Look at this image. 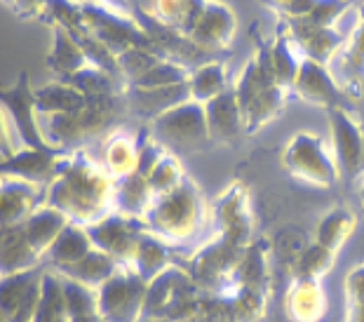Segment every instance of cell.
<instances>
[{"mask_svg":"<svg viewBox=\"0 0 364 322\" xmlns=\"http://www.w3.org/2000/svg\"><path fill=\"white\" fill-rule=\"evenodd\" d=\"M113 181L87 153L68 151L59 160L54 181L45 188V203L64 212L73 224L90 226L113 212Z\"/></svg>","mask_w":364,"mask_h":322,"instance_id":"1","label":"cell"},{"mask_svg":"<svg viewBox=\"0 0 364 322\" xmlns=\"http://www.w3.org/2000/svg\"><path fill=\"white\" fill-rule=\"evenodd\" d=\"M240 111L245 118L247 132H257L270 120L280 116L284 109V87L277 85L273 61H270V45H261L259 55L250 59L233 82Z\"/></svg>","mask_w":364,"mask_h":322,"instance_id":"2","label":"cell"},{"mask_svg":"<svg viewBox=\"0 0 364 322\" xmlns=\"http://www.w3.org/2000/svg\"><path fill=\"white\" fill-rule=\"evenodd\" d=\"M207 205L200 190L191 179H186L176 190L158 195L149 212L144 214V224L151 233L165 237L167 242L188 240L203 224Z\"/></svg>","mask_w":364,"mask_h":322,"instance_id":"3","label":"cell"},{"mask_svg":"<svg viewBox=\"0 0 364 322\" xmlns=\"http://www.w3.org/2000/svg\"><path fill=\"white\" fill-rule=\"evenodd\" d=\"M287 172L315 186H331L338 179V170L331 156V146L315 132H299L282 151Z\"/></svg>","mask_w":364,"mask_h":322,"instance_id":"4","label":"cell"},{"mask_svg":"<svg viewBox=\"0 0 364 322\" xmlns=\"http://www.w3.org/2000/svg\"><path fill=\"white\" fill-rule=\"evenodd\" d=\"M151 134L160 146L174 149V151H191L200 149L209 141L207 132V118H205V104L198 102H183L174 109L160 113L153 118Z\"/></svg>","mask_w":364,"mask_h":322,"instance_id":"5","label":"cell"},{"mask_svg":"<svg viewBox=\"0 0 364 322\" xmlns=\"http://www.w3.org/2000/svg\"><path fill=\"white\" fill-rule=\"evenodd\" d=\"M245 247L230 245L221 237L207 242L205 247L193 252L188 262L181 264L193 280L198 282V287L205 294H226L230 285H233V271L242 257Z\"/></svg>","mask_w":364,"mask_h":322,"instance_id":"6","label":"cell"},{"mask_svg":"<svg viewBox=\"0 0 364 322\" xmlns=\"http://www.w3.org/2000/svg\"><path fill=\"white\" fill-rule=\"evenodd\" d=\"M146 282L132 266H120L99 292V313L106 322H141L146 304Z\"/></svg>","mask_w":364,"mask_h":322,"instance_id":"7","label":"cell"},{"mask_svg":"<svg viewBox=\"0 0 364 322\" xmlns=\"http://www.w3.org/2000/svg\"><path fill=\"white\" fill-rule=\"evenodd\" d=\"M0 106L12 120L21 149L50 151L52 146L45 141L41 127V113L36 106V87L31 85V75L26 71L19 73V80L12 87H0Z\"/></svg>","mask_w":364,"mask_h":322,"instance_id":"8","label":"cell"},{"mask_svg":"<svg viewBox=\"0 0 364 322\" xmlns=\"http://www.w3.org/2000/svg\"><path fill=\"white\" fill-rule=\"evenodd\" d=\"M329 146L338 176L358 179L364 174V125L350 109H329Z\"/></svg>","mask_w":364,"mask_h":322,"instance_id":"9","label":"cell"},{"mask_svg":"<svg viewBox=\"0 0 364 322\" xmlns=\"http://www.w3.org/2000/svg\"><path fill=\"white\" fill-rule=\"evenodd\" d=\"M149 231L144 219L125 217L120 212H108L95 224L87 226L90 240L97 249H104L120 266H132L141 235Z\"/></svg>","mask_w":364,"mask_h":322,"instance_id":"10","label":"cell"},{"mask_svg":"<svg viewBox=\"0 0 364 322\" xmlns=\"http://www.w3.org/2000/svg\"><path fill=\"white\" fill-rule=\"evenodd\" d=\"M291 92L306 104L320 106V109H348L350 92H348L336 75L329 71L327 64H317L313 59L301 61L299 75L294 80Z\"/></svg>","mask_w":364,"mask_h":322,"instance_id":"11","label":"cell"},{"mask_svg":"<svg viewBox=\"0 0 364 322\" xmlns=\"http://www.w3.org/2000/svg\"><path fill=\"white\" fill-rule=\"evenodd\" d=\"M214 226L219 231L221 240H226L237 247H247L252 245V212L250 203H247L245 188L235 183L223 193L219 200L214 203Z\"/></svg>","mask_w":364,"mask_h":322,"instance_id":"12","label":"cell"},{"mask_svg":"<svg viewBox=\"0 0 364 322\" xmlns=\"http://www.w3.org/2000/svg\"><path fill=\"white\" fill-rule=\"evenodd\" d=\"M282 28H287V38L304 52L306 59H313L317 64H327L346 43L343 33L336 31V26H317L306 17L287 19Z\"/></svg>","mask_w":364,"mask_h":322,"instance_id":"13","label":"cell"},{"mask_svg":"<svg viewBox=\"0 0 364 322\" xmlns=\"http://www.w3.org/2000/svg\"><path fill=\"white\" fill-rule=\"evenodd\" d=\"M235 36V14L223 3H212L209 0L203 17L193 26L186 38L196 45L200 52L212 55V52L226 50Z\"/></svg>","mask_w":364,"mask_h":322,"instance_id":"14","label":"cell"},{"mask_svg":"<svg viewBox=\"0 0 364 322\" xmlns=\"http://www.w3.org/2000/svg\"><path fill=\"white\" fill-rule=\"evenodd\" d=\"M61 156H64V151H57V149H50V151L21 149L14 153L12 158L0 163V176H12V179H21V181L48 188L54 181V176H57Z\"/></svg>","mask_w":364,"mask_h":322,"instance_id":"15","label":"cell"},{"mask_svg":"<svg viewBox=\"0 0 364 322\" xmlns=\"http://www.w3.org/2000/svg\"><path fill=\"white\" fill-rule=\"evenodd\" d=\"M45 203V188L36 183L0 176V228L21 226L28 214Z\"/></svg>","mask_w":364,"mask_h":322,"instance_id":"16","label":"cell"},{"mask_svg":"<svg viewBox=\"0 0 364 322\" xmlns=\"http://www.w3.org/2000/svg\"><path fill=\"white\" fill-rule=\"evenodd\" d=\"M205 118L209 141L214 144H233L247 132L233 85L205 104Z\"/></svg>","mask_w":364,"mask_h":322,"instance_id":"17","label":"cell"},{"mask_svg":"<svg viewBox=\"0 0 364 322\" xmlns=\"http://www.w3.org/2000/svg\"><path fill=\"white\" fill-rule=\"evenodd\" d=\"M68 224H71V219H68L64 212H59L57 207H52L48 203H43L41 207H36V210L28 214V219L21 224V228H24V235L31 247L45 259L48 249L52 247L54 240H57L59 233L64 231Z\"/></svg>","mask_w":364,"mask_h":322,"instance_id":"18","label":"cell"},{"mask_svg":"<svg viewBox=\"0 0 364 322\" xmlns=\"http://www.w3.org/2000/svg\"><path fill=\"white\" fill-rule=\"evenodd\" d=\"M38 266H43V257L28 245L24 228L21 226L0 228V278L3 275L31 271V268Z\"/></svg>","mask_w":364,"mask_h":322,"instance_id":"19","label":"cell"},{"mask_svg":"<svg viewBox=\"0 0 364 322\" xmlns=\"http://www.w3.org/2000/svg\"><path fill=\"white\" fill-rule=\"evenodd\" d=\"M43 273H45V266H38V268H31V271L3 275V278H0V311L5 313L7 322L17 316V311L28 299H33L43 292Z\"/></svg>","mask_w":364,"mask_h":322,"instance_id":"20","label":"cell"},{"mask_svg":"<svg viewBox=\"0 0 364 322\" xmlns=\"http://www.w3.org/2000/svg\"><path fill=\"white\" fill-rule=\"evenodd\" d=\"M153 200H156V195H153L149 179L144 174L134 172L127 176H118L113 181V212L144 219V214L149 212Z\"/></svg>","mask_w":364,"mask_h":322,"instance_id":"21","label":"cell"},{"mask_svg":"<svg viewBox=\"0 0 364 322\" xmlns=\"http://www.w3.org/2000/svg\"><path fill=\"white\" fill-rule=\"evenodd\" d=\"M95 249V245L90 240L87 226L82 224H68L64 231L59 233V237L54 240V245L48 249V254L43 259V266H50L54 271H61L66 266L78 264L85 254Z\"/></svg>","mask_w":364,"mask_h":322,"instance_id":"22","label":"cell"},{"mask_svg":"<svg viewBox=\"0 0 364 322\" xmlns=\"http://www.w3.org/2000/svg\"><path fill=\"white\" fill-rule=\"evenodd\" d=\"M183 102H191L188 82H181V85H172V87H156V90L132 87L127 97V104L132 109L146 118H158L160 113L174 109V106H179Z\"/></svg>","mask_w":364,"mask_h":322,"instance_id":"23","label":"cell"},{"mask_svg":"<svg viewBox=\"0 0 364 322\" xmlns=\"http://www.w3.org/2000/svg\"><path fill=\"white\" fill-rule=\"evenodd\" d=\"M327 311V296H324L320 282L313 280H294L287 292V313L294 322H320Z\"/></svg>","mask_w":364,"mask_h":322,"instance_id":"24","label":"cell"},{"mask_svg":"<svg viewBox=\"0 0 364 322\" xmlns=\"http://www.w3.org/2000/svg\"><path fill=\"white\" fill-rule=\"evenodd\" d=\"M174 264H176V259L172 254V249H169V242L165 237L146 231L141 235V240H139L132 268H134L146 282H151L153 278H158L162 271H167V268Z\"/></svg>","mask_w":364,"mask_h":322,"instance_id":"25","label":"cell"},{"mask_svg":"<svg viewBox=\"0 0 364 322\" xmlns=\"http://www.w3.org/2000/svg\"><path fill=\"white\" fill-rule=\"evenodd\" d=\"M87 64L90 61L85 57V50L80 48L78 38H73L71 31L66 26H61V24L54 26V48L48 57V66L52 71L57 73L61 80H66Z\"/></svg>","mask_w":364,"mask_h":322,"instance_id":"26","label":"cell"},{"mask_svg":"<svg viewBox=\"0 0 364 322\" xmlns=\"http://www.w3.org/2000/svg\"><path fill=\"white\" fill-rule=\"evenodd\" d=\"M118 268H120V264L115 262L111 254H106L104 249L95 247L90 254H85L78 264L61 268V271H57V273L64 275V278H68V280L80 282V285L99 289L106 280H111L113 275L118 273Z\"/></svg>","mask_w":364,"mask_h":322,"instance_id":"27","label":"cell"},{"mask_svg":"<svg viewBox=\"0 0 364 322\" xmlns=\"http://www.w3.org/2000/svg\"><path fill=\"white\" fill-rule=\"evenodd\" d=\"M87 104V97L80 95L66 80L50 82L45 87L36 90V106L41 118L45 116H61V113H75Z\"/></svg>","mask_w":364,"mask_h":322,"instance_id":"28","label":"cell"},{"mask_svg":"<svg viewBox=\"0 0 364 322\" xmlns=\"http://www.w3.org/2000/svg\"><path fill=\"white\" fill-rule=\"evenodd\" d=\"M139 163V144L127 132H115L104 144V170L118 179L136 172Z\"/></svg>","mask_w":364,"mask_h":322,"instance_id":"29","label":"cell"},{"mask_svg":"<svg viewBox=\"0 0 364 322\" xmlns=\"http://www.w3.org/2000/svg\"><path fill=\"white\" fill-rule=\"evenodd\" d=\"M230 87L228 82V71L223 61H205L198 68L191 71L188 78V90H191V99L198 104H207L212 102L214 97H219L221 92H226Z\"/></svg>","mask_w":364,"mask_h":322,"instance_id":"30","label":"cell"},{"mask_svg":"<svg viewBox=\"0 0 364 322\" xmlns=\"http://www.w3.org/2000/svg\"><path fill=\"white\" fill-rule=\"evenodd\" d=\"M209 0H156V19L162 26L186 36L203 17Z\"/></svg>","mask_w":364,"mask_h":322,"instance_id":"31","label":"cell"},{"mask_svg":"<svg viewBox=\"0 0 364 322\" xmlns=\"http://www.w3.org/2000/svg\"><path fill=\"white\" fill-rule=\"evenodd\" d=\"M233 287L268 289V254L261 242H252L242 249V257L233 271Z\"/></svg>","mask_w":364,"mask_h":322,"instance_id":"32","label":"cell"},{"mask_svg":"<svg viewBox=\"0 0 364 322\" xmlns=\"http://www.w3.org/2000/svg\"><path fill=\"white\" fill-rule=\"evenodd\" d=\"M355 226H358V217H355L353 210H348V207H334L317 224L315 242L331 252H338L341 245L355 231Z\"/></svg>","mask_w":364,"mask_h":322,"instance_id":"33","label":"cell"},{"mask_svg":"<svg viewBox=\"0 0 364 322\" xmlns=\"http://www.w3.org/2000/svg\"><path fill=\"white\" fill-rule=\"evenodd\" d=\"M33 322H68L64 304V282L57 271L43 273V296Z\"/></svg>","mask_w":364,"mask_h":322,"instance_id":"34","label":"cell"},{"mask_svg":"<svg viewBox=\"0 0 364 322\" xmlns=\"http://www.w3.org/2000/svg\"><path fill=\"white\" fill-rule=\"evenodd\" d=\"M336 262V252H331L322 245L313 242L311 247H306L296 257V262L291 266V278L294 280H313L320 282L322 275L331 271V266Z\"/></svg>","mask_w":364,"mask_h":322,"instance_id":"35","label":"cell"},{"mask_svg":"<svg viewBox=\"0 0 364 322\" xmlns=\"http://www.w3.org/2000/svg\"><path fill=\"white\" fill-rule=\"evenodd\" d=\"M270 61H273L277 85L284 90H291L304 59L296 57V52L291 48V41L287 36H280L275 43H270Z\"/></svg>","mask_w":364,"mask_h":322,"instance_id":"36","label":"cell"},{"mask_svg":"<svg viewBox=\"0 0 364 322\" xmlns=\"http://www.w3.org/2000/svg\"><path fill=\"white\" fill-rule=\"evenodd\" d=\"M230 296V304L235 308V316L240 322H261L266 316V296L268 289L261 287H233L226 292Z\"/></svg>","mask_w":364,"mask_h":322,"instance_id":"37","label":"cell"},{"mask_svg":"<svg viewBox=\"0 0 364 322\" xmlns=\"http://www.w3.org/2000/svg\"><path fill=\"white\" fill-rule=\"evenodd\" d=\"M146 179H149V186L153 190V195L158 198V195H167V193H172V190H176L186 179H188V176H186L179 158L167 151Z\"/></svg>","mask_w":364,"mask_h":322,"instance_id":"38","label":"cell"},{"mask_svg":"<svg viewBox=\"0 0 364 322\" xmlns=\"http://www.w3.org/2000/svg\"><path fill=\"white\" fill-rule=\"evenodd\" d=\"M191 78V68L179 64L174 59H162L160 64L151 68L144 78H139L132 87L139 90H156V87H172V85H181V82H188Z\"/></svg>","mask_w":364,"mask_h":322,"instance_id":"39","label":"cell"},{"mask_svg":"<svg viewBox=\"0 0 364 322\" xmlns=\"http://www.w3.org/2000/svg\"><path fill=\"white\" fill-rule=\"evenodd\" d=\"M160 61L162 57L158 52L146 50V48H129L118 57V68H120L122 80H125L127 85H134L139 78H144V75L156 64H160Z\"/></svg>","mask_w":364,"mask_h":322,"instance_id":"40","label":"cell"},{"mask_svg":"<svg viewBox=\"0 0 364 322\" xmlns=\"http://www.w3.org/2000/svg\"><path fill=\"white\" fill-rule=\"evenodd\" d=\"M186 322H240L228 294H205L200 311Z\"/></svg>","mask_w":364,"mask_h":322,"instance_id":"41","label":"cell"},{"mask_svg":"<svg viewBox=\"0 0 364 322\" xmlns=\"http://www.w3.org/2000/svg\"><path fill=\"white\" fill-rule=\"evenodd\" d=\"M346 322H364V264H358L346 278Z\"/></svg>","mask_w":364,"mask_h":322,"instance_id":"42","label":"cell"},{"mask_svg":"<svg viewBox=\"0 0 364 322\" xmlns=\"http://www.w3.org/2000/svg\"><path fill=\"white\" fill-rule=\"evenodd\" d=\"M343 71L353 75V80H358L364 73V7L360 12V24L355 28L350 43L343 48Z\"/></svg>","mask_w":364,"mask_h":322,"instance_id":"43","label":"cell"},{"mask_svg":"<svg viewBox=\"0 0 364 322\" xmlns=\"http://www.w3.org/2000/svg\"><path fill=\"white\" fill-rule=\"evenodd\" d=\"M348 0H317V5L313 7V12L308 14V21H313L317 26H327L331 28L341 19V14L348 10Z\"/></svg>","mask_w":364,"mask_h":322,"instance_id":"44","label":"cell"},{"mask_svg":"<svg viewBox=\"0 0 364 322\" xmlns=\"http://www.w3.org/2000/svg\"><path fill=\"white\" fill-rule=\"evenodd\" d=\"M14 136H17V132H14V127H12V120L5 113L3 106H0V158L3 160L12 158L14 153L21 151V144L19 139H14Z\"/></svg>","mask_w":364,"mask_h":322,"instance_id":"45","label":"cell"},{"mask_svg":"<svg viewBox=\"0 0 364 322\" xmlns=\"http://www.w3.org/2000/svg\"><path fill=\"white\" fill-rule=\"evenodd\" d=\"M68 322H106L102 318V313H90V316H75V318H68Z\"/></svg>","mask_w":364,"mask_h":322,"instance_id":"46","label":"cell"},{"mask_svg":"<svg viewBox=\"0 0 364 322\" xmlns=\"http://www.w3.org/2000/svg\"><path fill=\"white\" fill-rule=\"evenodd\" d=\"M263 3H266L268 7H275V10H284L287 7V3H289V0H263Z\"/></svg>","mask_w":364,"mask_h":322,"instance_id":"47","label":"cell"},{"mask_svg":"<svg viewBox=\"0 0 364 322\" xmlns=\"http://www.w3.org/2000/svg\"><path fill=\"white\" fill-rule=\"evenodd\" d=\"M141 322H169V320H165V318H144Z\"/></svg>","mask_w":364,"mask_h":322,"instance_id":"48","label":"cell"},{"mask_svg":"<svg viewBox=\"0 0 364 322\" xmlns=\"http://www.w3.org/2000/svg\"><path fill=\"white\" fill-rule=\"evenodd\" d=\"M360 200H362V207H364V174H362V186H360Z\"/></svg>","mask_w":364,"mask_h":322,"instance_id":"49","label":"cell"},{"mask_svg":"<svg viewBox=\"0 0 364 322\" xmlns=\"http://www.w3.org/2000/svg\"><path fill=\"white\" fill-rule=\"evenodd\" d=\"M350 5H360V7H364V0H348Z\"/></svg>","mask_w":364,"mask_h":322,"instance_id":"50","label":"cell"},{"mask_svg":"<svg viewBox=\"0 0 364 322\" xmlns=\"http://www.w3.org/2000/svg\"><path fill=\"white\" fill-rule=\"evenodd\" d=\"M0 322H7V318H5V313L0 311Z\"/></svg>","mask_w":364,"mask_h":322,"instance_id":"51","label":"cell"}]
</instances>
